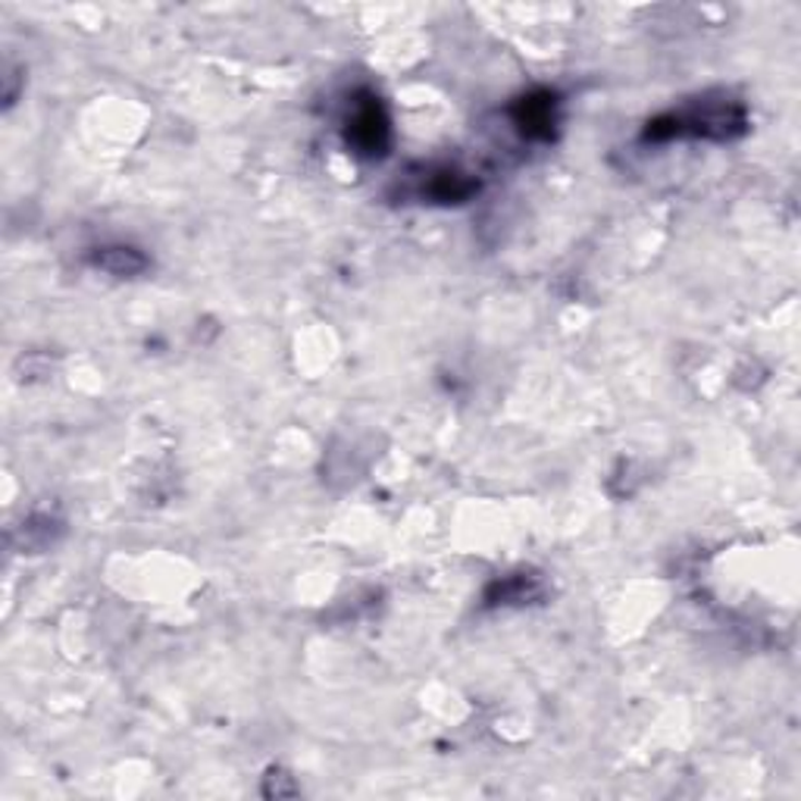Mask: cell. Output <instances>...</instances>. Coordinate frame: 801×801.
Instances as JSON below:
<instances>
[{
    "instance_id": "cell-3",
    "label": "cell",
    "mask_w": 801,
    "mask_h": 801,
    "mask_svg": "<svg viewBox=\"0 0 801 801\" xmlns=\"http://www.w3.org/2000/svg\"><path fill=\"white\" fill-rule=\"evenodd\" d=\"M513 117H517V125L523 129V135H530V138H545V142H548L551 132H555V122H558L555 98H551L548 92L530 95V98H523L517 104Z\"/></svg>"
},
{
    "instance_id": "cell-5",
    "label": "cell",
    "mask_w": 801,
    "mask_h": 801,
    "mask_svg": "<svg viewBox=\"0 0 801 801\" xmlns=\"http://www.w3.org/2000/svg\"><path fill=\"white\" fill-rule=\"evenodd\" d=\"M542 595V583L535 577H508L488 588V605H523Z\"/></svg>"
},
{
    "instance_id": "cell-1",
    "label": "cell",
    "mask_w": 801,
    "mask_h": 801,
    "mask_svg": "<svg viewBox=\"0 0 801 801\" xmlns=\"http://www.w3.org/2000/svg\"><path fill=\"white\" fill-rule=\"evenodd\" d=\"M745 132V113L736 104H702V107H689L682 113H670L660 120L648 122L645 138L648 142H670V138H714V142H727Z\"/></svg>"
},
{
    "instance_id": "cell-2",
    "label": "cell",
    "mask_w": 801,
    "mask_h": 801,
    "mask_svg": "<svg viewBox=\"0 0 801 801\" xmlns=\"http://www.w3.org/2000/svg\"><path fill=\"white\" fill-rule=\"evenodd\" d=\"M348 135V147H354V154L364 157H383L389 147V117L383 110L379 98H366L364 104L354 107V113L348 117L344 125Z\"/></svg>"
},
{
    "instance_id": "cell-4",
    "label": "cell",
    "mask_w": 801,
    "mask_h": 801,
    "mask_svg": "<svg viewBox=\"0 0 801 801\" xmlns=\"http://www.w3.org/2000/svg\"><path fill=\"white\" fill-rule=\"evenodd\" d=\"M92 264L104 272H110V276H138V272H145L150 267V260H147L145 254L138 251V247H129V244H110V247H95L92 251V257H88Z\"/></svg>"
},
{
    "instance_id": "cell-6",
    "label": "cell",
    "mask_w": 801,
    "mask_h": 801,
    "mask_svg": "<svg viewBox=\"0 0 801 801\" xmlns=\"http://www.w3.org/2000/svg\"><path fill=\"white\" fill-rule=\"evenodd\" d=\"M473 192H476V182L454 170H441L429 179V197H433V201H441V204L466 201Z\"/></svg>"
}]
</instances>
